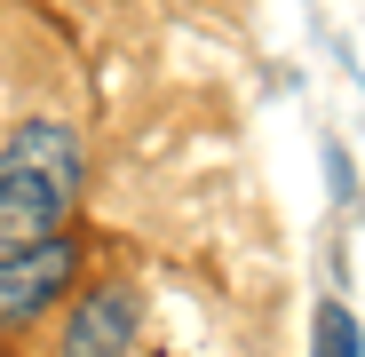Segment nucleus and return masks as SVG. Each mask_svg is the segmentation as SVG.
I'll return each mask as SVG.
<instances>
[{
    "instance_id": "2",
    "label": "nucleus",
    "mask_w": 365,
    "mask_h": 357,
    "mask_svg": "<svg viewBox=\"0 0 365 357\" xmlns=\"http://www.w3.org/2000/svg\"><path fill=\"white\" fill-rule=\"evenodd\" d=\"M72 270H80V247H72V238H40V247L0 254V326L40 318L56 294L72 286Z\"/></svg>"
},
{
    "instance_id": "4",
    "label": "nucleus",
    "mask_w": 365,
    "mask_h": 357,
    "mask_svg": "<svg viewBox=\"0 0 365 357\" xmlns=\"http://www.w3.org/2000/svg\"><path fill=\"white\" fill-rule=\"evenodd\" d=\"M318 357H357V318H349L341 302L318 310Z\"/></svg>"
},
{
    "instance_id": "3",
    "label": "nucleus",
    "mask_w": 365,
    "mask_h": 357,
    "mask_svg": "<svg viewBox=\"0 0 365 357\" xmlns=\"http://www.w3.org/2000/svg\"><path fill=\"white\" fill-rule=\"evenodd\" d=\"M135 318H143L135 286H96L72 310V326H64V357H128L135 349Z\"/></svg>"
},
{
    "instance_id": "1",
    "label": "nucleus",
    "mask_w": 365,
    "mask_h": 357,
    "mask_svg": "<svg viewBox=\"0 0 365 357\" xmlns=\"http://www.w3.org/2000/svg\"><path fill=\"white\" fill-rule=\"evenodd\" d=\"M72 199H80V135L56 128V119L16 128L0 151V254L64 238Z\"/></svg>"
}]
</instances>
